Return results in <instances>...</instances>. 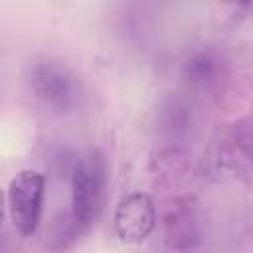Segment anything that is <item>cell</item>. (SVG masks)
Segmentation results:
<instances>
[{
  "label": "cell",
  "instance_id": "6da1fadb",
  "mask_svg": "<svg viewBox=\"0 0 253 253\" xmlns=\"http://www.w3.org/2000/svg\"><path fill=\"white\" fill-rule=\"evenodd\" d=\"M105 188V162L97 152L79 158L71 172V217L83 229L99 211Z\"/></svg>",
  "mask_w": 253,
  "mask_h": 253
},
{
  "label": "cell",
  "instance_id": "7a4b0ae2",
  "mask_svg": "<svg viewBox=\"0 0 253 253\" xmlns=\"http://www.w3.org/2000/svg\"><path fill=\"white\" fill-rule=\"evenodd\" d=\"M45 194V178L36 170L18 172L6 192L8 213L14 223V229L22 237H32L40 225L42 206Z\"/></svg>",
  "mask_w": 253,
  "mask_h": 253
},
{
  "label": "cell",
  "instance_id": "3957f363",
  "mask_svg": "<svg viewBox=\"0 0 253 253\" xmlns=\"http://www.w3.org/2000/svg\"><path fill=\"white\" fill-rule=\"evenodd\" d=\"M156 227V206L144 192H132L125 196L113 215V229L121 241L138 243L144 241Z\"/></svg>",
  "mask_w": 253,
  "mask_h": 253
},
{
  "label": "cell",
  "instance_id": "277c9868",
  "mask_svg": "<svg viewBox=\"0 0 253 253\" xmlns=\"http://www.w3.org/2000/svg\"><path fill=\"white\" fill-rule=\"evenodd\" d=\"M30 85L47 105L65 109L73 101V77L57 61H38L30 67Z\"/></svg>",
  "mask_w": 253,
  "mask_h": 253
},
{
  "label": "cell",
  "instance_id": "5b68a950",
  "mask_svg": "<svg viewBox=\"0 0 253 253\" xmlns=\"http://www.w3.org/2000/svg\"><path fill=\"white\" fill-rule=\"evenodd\" d=\"M219 164L231 174H253V121L229 126L219 142Z\"/></svg>",
  "mask_w": 253,
  "mask_h": 253
},
{
  "label": "cell",
  "instance_id": "8992f818",
  "mask_svg": "<svg viewBox=\"0 0 253 253\" xmlns=\"http://www.w3.org/2000/svg\"><path fill=\"white\" fill-rule=\"evenodd\" d=\"M186 77L198 89H211L223 77V61L213 51L196 53L186 63Z\"/></svg>",
  "mask_w": 253,
  "mask_h": 253
},
{
  "label": "cell",
  "instance_id": "52a82bcc",
  "mask_svg": "<svg viewBox=\"0 0 253 253\" xmlns=\"http://www.w3.org/2000/svg\"><path fill=\"white\" fill-rule=\"evenodd\" d=\"M166 227H168V241L172 243V247H178V249L190 247L192 239H196L194 219H192L190 211H186V210L170 215L166 219Z\"/></svg>",
  "mask_w": 253,
  "mask_h": 253
},
{
  "label": "cell",
  "instance_id": "ba28073f",
  "mask_svg": "<svg viewBox=\"0 0 253 253\" xmlns=\"http://www.w3.org/2000/svg\"><path fill=\"white\" fill-rule=\"evenodd\" d=\"M221 2H239V4H245V2H253V0H221Z\"/></svg>",
  "mask_w": 253,
  "mask_h": 253
}]
</instances>
